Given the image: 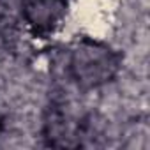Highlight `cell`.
<instances>
[{
  "label": "cell",
  "mask_w": 150,
  "mask_h": 150,
  "mask_svg": "<svg viewBox=\"0 0 150 150\" xmlns=\"http://www.w3.org/2000/svg\"><path fill=\"white\" fill-rule=\"evenodd\" d=\"M69 0H21V16L34 34H51L65 18Z\"/></svg>",
  "instance_id": "obj_2"
},
{
  "label": "cell",
  "mask_w": 150,
  "mask_h": 150,
  "mask_svg": "<svg viewBox=\"0 0 150 150\" xmlns=\"http://www.w3.org/2000/svg\"><path fill=\"white\" fill-rule=\"evenodd\" d=\"M0 129H2V122H0Z\"/></svg>",
  "instance_id": "obj_3"
},
{
  "label": "cell",
  "mask_w": 150,
  "mask_h": 150,
  "mask_svg": "<svg viewBox=\"0 0 150 150\" xmlns=\"http://www.w3.org/2000/svg\"><path fill=\"white\" fill-rule=\"evenodd\" d=\"M118 69V53L99 41L83 39L65 55V74L69 81L81 90H92L110 83Z\"/></svg>",
  "instance_id": "obj_1"
}]
</instances>
